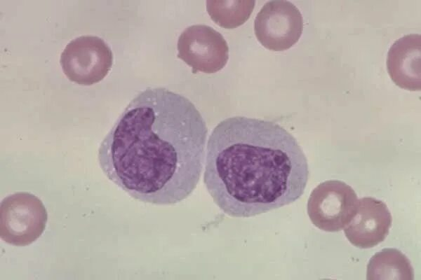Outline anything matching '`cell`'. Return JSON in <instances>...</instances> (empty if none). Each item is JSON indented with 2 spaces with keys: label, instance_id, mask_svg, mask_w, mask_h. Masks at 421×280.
Instances as JSON below:
<instances>
[{
  "label": "cell",
  "instance_id": "9",
  "mask_svg": "<svg viewBox=\"0 0 421 280\" xmlns=\"http://www.w3.org/2000/svg\"><path fill=\"white\" fill-rule=\"evenodd\" d=\"M421 36L408 34L396 41L387 56V69L392 81L410 91H420Z\"/></svg>",
  "mask_w": 421,
  "mask_h": 280
},
{
  "label": "cell",
  "instance_id": "6",
  "mask_svg": "<svg viewBox=\"0 0 421 280\" xmlns=\"http://www.w3.org/2000/svg\"><path fill=\"white\" fill-rule=\"evenodd\" d=\"M302 31V15L288 1H267L254 21V31L258 41L273 51H283L291 48L298 41Z\"/></svg>",
  "mask_w": 421,
  "mask_h": 280
},
{
  "label": "cell",
  "instance_id": "5",
  "mask_svg": "<svg viewBox=\"0 0 421 280\" xmlns=\"http://www.w3.org/2000/svg\"><path fill=\"white\" fill-rule=\"evenodd\" d=\"M358 202L357 195L351 186L341 181H326L311 192L307 202V214L319 229L338 232L354 216Z\"/></svg>",
  "mask_w": 421,
  "mask_h": 280
},
{
  "label": "cell",
  "instance_id": "1",
  "mask_svg": "<svg viewBox=\"0 0 421 280\" xmlns=\"http://www.w3.org/2000/svg\"><path fill=\"white\" fill-rule=\"evenodd\" d=\"M207 136L206 122L189 99L149 88L130 102L102 141L99 164L131 197L174 204L200 180Z\"/></svg>",
  "mask_w": 421,
  "mask_h": 280
},
{
  "label": "cell",
  "instance_id": "4",
  "mask_svg": "<svg viewBox=\"0 0 421 280\" xmlns=\"http://www.w3.org/2000/svg\"><path fill=\"white\" fill-rule=\"evenodd\" d=\"M113 63L107 43L95 35H81L67 43L60 55L62 71L72 81L91 85L102 80Z\"/></svg>",
  "mask_w": 421,
  "mask_h": 280
},
{
  "label": "cell",
  "instance_id": "11",
  "mask_svg": "<svg viewBox=\"0 0 421 280\" xmlns=\"http://www.w3.org/2000/svg\"><path fill=\"white\" fill-rule=\"evenodd\" d=\"M255 4L254 0H208L206 10L217 24L225 29H234L248 20Z\"/></svg>",
  "mask_w": 421,
  "mask_h": 280
},
{
  "label": "cell",
  "instance_id": "8",
  "mask_svg": "<svg viewBox=\"0 0 421 280\" xmlns=\"http://www.w3.org/2000/svg\"><path fill=\"white\" fill-rule=\"evenodd\" d=\"M392 223L391 213L382 201L373 197L359 200L356 214L344 228L349 241L360 248H370L386 239Z\"/></svg>",
  "mask_w": 421,
  "mask_h": 280
},
{
  "label": "cell",
  "instance_id": "3",
  "mask_svg": "<svg viewBox=\"0 0 421 280\" xmlns=\"http://www.w3.org/2000/svg\"><path fill=\"white\" fill-rule=\"evenodd\" d=\"M48 213L42 201L27 192L5 197L0 204V237L7 244L25 246L43 234Z\"/></svg>",
  "mask_w": 421,
  "mask_h": 280
},
{
  "label": "cell",
  "instance_id": "7",
  "mask_svg": "<svg viewBox=\"0 0 421 280\" xmlns=\"http://www.w3.org/2000/svg\"><path fill=\"white\" fill-rule=\"evenodd\" d=\"M177 48L178 57L192 67L193 74H214L229 59V47L224 36L206 24L187 27L178 38Z\"/></svg>",
  "mask_w": 421,
  "mask_h": 280
},
{
  "label": "cell",
  "instance_id": "10",
  "mask_svg": "<svg viewBox=\"0 0 421 280\" xmlns=\"http://www.w3.org/2000/svg\"><path fill=\"white\" fill-rule=\"evenodd\" d=\"M366 279H414V271L409 259L396 248H384L370 259L367 266Z\"/></svg>",
  "mask_w": 421,
  "mask_h": 280
},
{
  "label": "cell",
  "instance_id": "2",
  "mask_svg": "<svg viewBox=\"0 0 421 280\" xmlns=\"http://www.w3.org/2000/svg\"><path fill=\"white\" fill-rule=\"evenodd\" d=\"M308 177L297 140L274 122L231 117L208 138L203 183L215 204L231 217L249 218L294 202Z\"/></svg>",
  "mask_w": 421,
  "mask_h": 280
}]
</instances>
